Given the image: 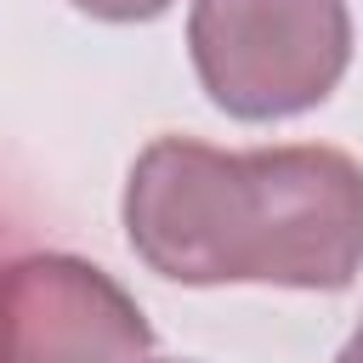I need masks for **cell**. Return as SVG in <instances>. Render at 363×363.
<instances>
[{"instance_id": "obj_3", "label": "cell", "mask_w": 363, "mask_h": 363, "mask_svg": "<svg viewBox=\"0 0 363 363\" xmlns=\"http://www.w3.org/2000/svg\"><path fill=\"white\" fill-rule=\"evenodd\" d=\"M153 346L142 306L79 255L0 267V363H136Z\"/></svg>"}, {"instance_id": "obj_2", "label": "cell", "mask_w": 363, "mask_h": 363, "mask_svg": "<svg viewBox=\"0 0 363 363\" xmlns=\"http://www.w3.org/2000/svg\"><path fill=\"white\" fill-rule=\"evenodd\" d=\"M187 51L204 96L233 119L318 108L352 62L346 0H193Z\"/></svg>"}, {"instance_id": "obj_4", "label": "cell", "mask_w": 363, "mask_h": 363, "mask_svg": "<svg viewBox=\"0 0 363 363\" xmlns=\"http://www.w3.org/2000/svg\"><path fill=\"white\" fill-rule=\"evenodd\" d=\"M85 17H102V23H153L164 17L176 0H74Z\"/></svg>"}, {"instance_id": "obj_6", "label": "cell", "mask_w": 363, "mask_h": 363, "mask_svg": "<svg viewBox=\"0 0 363 363\" xmlns=\"http://www.w3.org/2000/svg\"><path fill=\"white\" fill-rule=\"evenodd\" d=\"M136 363H142V357H136ZM147 363H187V357H147Z\"/></svg>"}, {"instance_id": "obj_5", "label": "cell", "mask_w": 363, "mask_h": 363, "mask_svg": "<svg viewBox=\"0 0 363 363\" xmlns=\"http://www.w3.org/2000/svg\"><path fill=\"white\" fill-rule=\"evenodd\" d=\"M335 363H363V318H357V329H352V340L340 346V357Z\"/></svg>"}, {"instance_id": "obj_1", "label": "cell", "mask_w": 363, "mask_h": 363, "mask_svg": "<svg viewBox=\"0 0 363 363\" xmlns=\"http://www.w3.org/2000/svg\"><path fill=\"white\" fill-rule=\"evenodd\" d=\"M125 238L159 278L199 289H346L363 267V164L318 142L221 153L159 136L130 164Z\"/></svg>"}]
</instances>
